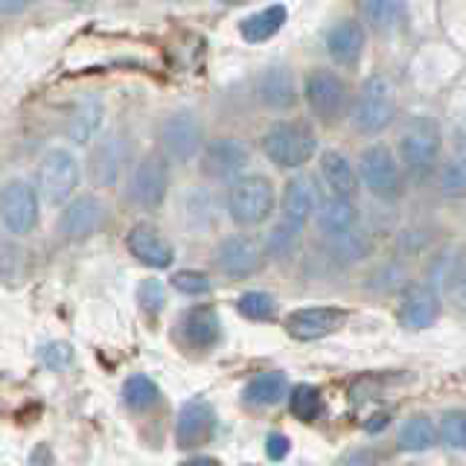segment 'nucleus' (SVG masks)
Listing matches in <instances>:
<instances>
[{"instance_id":"nucleus-36","label":"nucleus","mask_w":466,"mask_h":466,"mask_svg":"<svg viewBox=\"0 0 466 466\" xmlns=\"http://www.w3.org/2000/svg\"><path fill=\"white\" fill-rule=\"evenodd\" d=\"M237 309L242 318L257 320V324H266V320H274L277 315V303L268 291H245V295L237 300Z\"/></svg>"},{"instance_id":"nucleus-38","label":"nucleus","mask_w":466,"mask_h":466,"mask_svg":"<svg viewBox=\"0 0 466 466\" xmlns=\"http://www.w3.org/2000/svg\"><path fill=\"white\" fill-rule=\"evenodd\" d=\"M169 286H175V291H181L187 298H201V295H210L213 291V280L204 271L196 268H187V271H175Z\"/></svg>"},{"instance_id":"nucleus-30","label":"nucleus","mask_w":466,"mask_h":466,"mask_svg":"<svg viewBox=\"0 0 466 466\" xmlns=\"http://www.w3.org/2000/svg\"><path fill=\"white\" fill-rule=\"evenodd\" d=\"M218 198L210 193V189H189V193L181 198V218L184 225H193V228H213L216 218H218Z\"/></svg>"},{"instance_id":"nucleus-1","label":"nucleus","mask_w":466,"mask_h":466,"mask_svg":"<svg viewBox=\"0 0 466 466\" xmlns=\"http://www.w3.org/2000/svg\"><path fill=\"white\" fill-rule=\"evenodd\" d=\"M262 152L277 169H300L318 152V137L303 120H277L262 135Z\"/></svg>"},{"instance_id":"nucleus-23","label":"nucleus","mask_w":466,"mask_h":466,"mask_svg":"<svg viewBox=\"0 0 466 466\" xmlns=\"http://www.w3.org/2000/svg\"><path fill=\"white\" fill-rule=\"evenodd\" d=\"M178 329L184 335L187 347L193 350H210L222 341V320L210 306H193L178 320Z\"/></svg>"},{"instance_id":"nucleus-35","label":"nucleus","mask_w":466,"mask_h":466,"mask_svg":"<svg viewBox=\"0 0 466 466\" xmlns=\"http://www.w3.org/2000/svg\"><path fill=\"white\" fill-rule=\"evenodd\" d=\"M370 251H373V239L368 237V233H361V230L335 237L332 245H329V254L339 262H359L364 257H370Z\"/></svg>"},{"instance_id":"nucleus-27","label":"nucleus","mask_w":466,"mask_h":466,"mask_svg":"<svg viewBox=\"0 0 466 466\" xmlns=\"http://www.w3.org/2000/svg\"><path fill=\"white\" fill-rule=\"evenodd\" d=\"M102 116H106V106H102V99L99 96H87L82 99L76 108L70 111V120H67V137L73 143H91L94 135L99 131L102 126Z\"/></svg>"},{"instance_id":"nucleus-25","label":"nucleus","mask_w":466,"mask_h":466,"mask_svg":"<svg viewBox=\"0 0 466 466\" xmlns=\"http://www.w3.org/2000/svg\"><path fill=\"white\" fill-rule=\"evenodd\" d=\"M318 230L327 233V237H344V233L359 230V208L353 198H329L320 204V210L315 216Z\"/></svg>"},{"instance_id":"nucleus-44","label":"nucleus","mask_w":466,"mask_h":466,"mask_svg":"<svg viewBox=\"0 0 466 466\" xmlns=\"http://www.w3.org/2000/svg\"><path fill=\"white\" fill-rule=\"evenodd\" d=\"M35 0H0V12L4 15H18V12H24L26 6H33Z\"/></svg>"},{"instance_id":"nucleus-10","label":"nucleus","mask_w":466,"mask_h":466,"mask_svg":"<svg viewBox=\"0 0 466 466\" xmlns=\"http://www.w3.org/2000/svg\"><path fill=\"white\" fill-rule=\"evenodd\" d=\"M79 181H82L79 160L73 157L67 149H50L47 155L41 157L38 184H41V193L47 196L50 204L70 201V196L76 193Z\"/></svg>"},{"instance_id":"nucleus-17","label":"nucleus","mask_w":466,"mask_h":466,"mask_svg":"<svg viewBox=\"0 0 466 466\" xmlns=\"http://www.w3.org/2000/svg\"><path fill=\"white\" fill-rule=\"evenodd\" d=\"M320 210V189L309 172L291 175L283 193V222L303 230V225Z\"/></svg>"},{"instance_id":"nucleus-13","label":"nucleus","mask_w":466,"mask_h":466,"mask_svg":"<svg viewBox=\"0 0 466 466\" xmlns=\"http://www.w3.org/2000/svg\"><path fill=\"white\" fill-rule=\"evenodd\" d=\"M251 160L248 146L237 137H216L201 152V172L213 181H239L242 169Z\"/></svg>"},{"instance_id":"nucleus-20","label":"nucleus","mask_w":466,"mask_h":466,"mask_svg":"<svg viewBox=\"0 0 466 466\" xmlns=\"http://www.w3.org/2000/svg\"><path fill=\"white\" fill-rule=\"evenodd\" d=\"M257 96L271 111H289L298 106V82L289 65H268L257 79Z\"/></svg>"},{"instance_id":"nucleus-41","label":"nucleus","mask_w":466,"mask_h":466,"mask_svg":"<svg viewBox=\"0 0 466 466\" xmlns=\"http://www.w3.org/2000/svg\"><path fill=\"white\" fill-rule=\"evenodd\" d=\"M38 361L47 370H65V368H70V364H73V347L65 344V341H53V344L38 350Z\"/></svg>"},{"instance_id":"nucleus-7","label":"nucleus","mask_w":466,"mask_h":466,"mask_svg":"<svg viewBox=\"0 0 466 466\" xmlns=\"http://www.w3.org/2000/svg\"><path fill=\"white\" fill-rule=\"evenodd\" d=\"M169 193V164L160 152L146 155L140 164L131 169L126 196L131 204H137L143 210H155L164 204Z\"/></svg>"},{"instance_id":"nucleus-31","label":"nucleus","mask_w":466,"mask_h":466,"mask_svg":"<svg viewBox=\"0 0 466 466\" xmlns=\"http://www.w3.org/2000/svg\"><path fill=\"white\" fill-rule=\"evenodd\" d=\"M397 441L405 451H429L437 441H441V429H437L426 414H417L402 422Z\"/></svg>"},{"instance_id":"nucleus-9","label":"nucleus","mask_w":466,"mask_h":466,"mask_svg":"<svg viewBox=\"0 0 466 466\" xmlns=\"http://www.w3.org/2000/svg\"><path fill=\"white\" fill-rule=\"evenodd\" d=\"M38 216H41V201L33 184H26L21 178H15L4 187V196H0V218H4V228L12 237H26L38 228Z\"/></svg>"},{"instance_id":"nucleus-42","label":"nucleus","mask_w":466,"mask_h":466,"mask_svg":"<svg viewBox=\"0 0 466 466\" xmlns=\"http://www.w3.org/2000/svg\"><path fill=\"white\" fill-rule=\"evenodd\" d=\"M289 451H291V441H289L286 434L271 431V434L266 437V455H268L271 461H286V458H289Z\"/></svg>"},{"instance_id":"nucleus-34","label":"nucleus","mask_w":466,"mask_h":466,"mask_svg":"<svg viewBox=\"0 0 466 466\" xmlns=\"http://www.w3.org/2000/svg\"><path fill=\"white\" fill-rule=\"evenodd\" d=\"M437 189L446 198H463L466 196V152H458L455 157H449L441 175H437Z\"/></svg>"},{"instance_id":"nucleus-39","label":"nucleus","mask_w":466,"mask_h":466,"mask_svg":"<svg viewBox=\"0 0 466 466\" xmlns=\"http://www.w3.org/2000/svg\"><path fill=\"white\" fill-rule=\"evenodd\" d=\"M298 228H291L286 222H280L277 228H271L268 233V239H266V254L268 257H277V259H283L289 257L291 251H295V245H298Z\"/></svg>"},{"instance_id":"nucleus-18","label":"nucleus","mask_w":466,"mask_h":466,"mask_svg":"<svg viewBox=\"0 0 466 466\" xmlns=\"http://www.w3.org/2000/svg\"><path fill=\"white\" fill-rule=\"evenodd\" d=\"M397 318L408 329H429L441 318V300L429 283H408L397 303Z\"/></svg>"},{"instance_id":"nucleus-15","label":"nucleus","mask_w":466,"mask_h":466,"mask_svg":"<svg viewBox=\"0 0 466 466\" xmlns=\"http://www.w3.org/2000/svg\"><path fill=\"white\" fill-rule=\"evenodd\" d=\"M344 320L347 309L341 306H306V309H295L286 318V332L295 341H318L341 329Z\"/></svg>"},{"instance_id":"nucleus-40","label":"nucleus","mask_w":466,"mask_h":466,"mask_svg":"<svg viewBox=\"0 0 466 466\" xmlns=\"http://www.w3.org/2000/svg\"><path fill=\"white\" fill-rule=\"evenodd\" d=\"M137 303L146 315H157L167 303V289L160 280H143L137 289Z\"/></svg>"},{"instance_id":"nucleus-21","label":"nucleus","mask_w":466,"mask_h":466,"mask_svg":"<svg viewBox=\"0 0 466 466\" xmlns=\"http://www.w3.org/2000/svg\"><path fill=\"white\" fill-rule=\"evenodd\" d=\"M429 286L434 291H461L466 286V248L449 242L429 262Z\"/></svg>"},{"instance_id":"nucleus-3","label":"nucleus","mask_w":466,"mask_h":466,"mask_svg":"<svg viewBox=\"0 0 466 466\" xmlns=\"http://www.w3.org/2000/svg\"><path fill=\"white\" fill-rule=\"evenodd\" d=\"M393 116H397V106H393V91L388 79H364L353 99V111H350V120H353L356 131H361V135H382L393 123Z\"/></svg>"},{"instance_id":"nucleus-32","label":"nucleus","mask_w":466,"mask_h":466,"mask_svg":"<svg viewBox=\"0 0 466 466\" xmlns=\"http://www.w3.org/2000/svg\"><path fill=\"white\" fill-rule=\"evenodd\" d=\"M120 393H123V402L131 408V411H146V408H152L160 400V388L143 373L128 376Z\"/></svg>"},{"instance_id":"nucleus-11","label":"nucleus","mask_w":466,"mask_h":466,"mask_svg":"<svg viewBox=\"0 0 466 466\" xmlns=\"http://www.w3.org/2000/svg\"><path fill=\"white\" fill-rule=\"evenodd\" d=\"M262 262H266V248H259L245 233H233V237H225L216 245V266L228 280L254 277L262 268Z\"/></svg>"},{"instance_id":"nucleus-2","label":"nucleus","mask_w":466,"mask_h":466,"mask_svg":"<svg viewBox=\"0 0 466 466\" xmlns=\"http://www.w3.org/2000/svg\"><path fill=\"white\" fill-rule=\"evenodd\" d=\"M274 184L266 175H242L239 181H233L225 196V210L237 225L257 228L274 213Z\"/></svg>"},{"instance_id":"nucleus-45","label":"nucleus","mask_w":466,"mask_h":466,"mask_svg":"<svg viewBox=\"0 0 466 466\" xmlns=\"http://www.w3.org/2000/svg\"><path fill=\"white\" fill-rule=\"evenodd\" d=\"M181 466H222V461H218V458H210V455H198V458L184 461Z\"/></svg>"},{"instance_id":"nucleus-6","label":"nucleus","mask_w":466,"mask_h":466,"mask_svg":"<svg viewBox=\"0 0 466 466\" xmlns=\"http://www.w3.org/2000/svg\"><path fill=\"white\" fill-rule=\"evenodd\" d=\"M157 146L160 155L167 160H178V164H187L196 155L204 152V128L198 123V116L193 111H175L169 114L157 128Z\"/></svg>"},{"instance_id":"nucleus-4","label":"nucleus","mask_w":466,"mask_h":466,"mask_svg":"<svg viewBox=\"0 0 466 466\" xmlns=\"http://www.w3.org/2000/svg\"><path fill=\"white\" fill-rule=\"evenodd\" d=\"M441 128L431 120V116H417L405 126L402 137H400V160L402 167L417 175V178H426V175L437 167V157H441Z\"/></svg>"},{"instance_id":"nucleus-28","label":"nucleus","mask_w":466,"mask_h":466,"mask_svg":"<svg viewBox=\"0 0 466 466\" xmlns=\"http://www.w3.org/2000/svg\"><path fill=\"white\" fill-rule=\"evenodd\" d=\"M289 390V379L280 370H268V373H257L254 379H248V385L242 388V400L251 408H266L277 405Z\"/></svg>"},{"instance_id":"nucleus-14","label":"nucleus","mask_w":466,"mask_h":466,"mask_svg":"<svg viewBox=\"0 0 466 466\" xmlns=\"http://www.w3.org/2000/svg\"><path fill=\"white\" fill-rule=\"evenodd\" d=\"M216 408L201 400V397H193L181 405L178 411V420H175V441H178L181 449H196V446H204L208 441H213L216 434Z\"/></svg>"},{"instance_id":"nucleus-47","label":"nucleus","mask_w":466,"mask_h":466,"mask_svg":"<svg viewBox=\"0 0 466 466\" xmlns=\"http://www.w3.org/2000/svg\"><path fill=\"white\" fill-rule=\"evenodd\" d=\"M70 4H85V0H70Z\"/></svg>"},{"instance_id":"nucleus-22","label":"nucleus","mask_w":466,"mask_h":466,"mask_svg":"<svg viewBox=\"0 0 466 466\" xmlns=\"http://www.w3.org/2000/svg\"><path fill=\"white\" fill-rule=\"evenodd\" d=\"M368 47V35H364V26L353 18H341L329 26L327 33V53L332 62H339L344 67H356Z\"/></svg>"},{"instance_id":"nucleus-8","label":"nucleus","mask_w":466,"mask_h":466,"mask_svg":"<svg viewBox=\"0 0 466 466\" xmlns=\"http://www.w3.org/2000/svg\"><path fill=\"white\" fill-rule=\"evenodd\" d=\"M303 96H306V106L312 108V114L320 116L324 123H335L350 106V94H347L344 79L327 67H315L309 76H306Z\"/></svg>"},{"instance_id":"nucleus-46","label":"nucleus","mask_w":466,"mask_h":466,"mask_svg":"<svg viewBox=\"0 0 466 466\" xmlns=\"http://www.w3.org/2000/svg\"><path fill=\"white\" fill-rule=\"evenodd\" d=\"M222 4H228V6H242V4H248V0H222Z\"/></svg>"},{"instance_id":"nucleus-24","label":"nucleus","mask_w":466,"mask_h":466,"mask_svg":"<svg viewBox=\"0 0 466 466\" xmlns=\"http://www.w3.org/2000/svg\"><path fill=\"white\" fill-rule=\"evenodd\" d=\"M320 178L327 181L329 193L335 198H353L359 193V167L350 164V157H344L341 152L327 149L320 155Z\"/></svg>"},{"instance_id":"nucleus-37","label":"nucleus","mask_w":466,"mask_h":466,"mask_svg":"<svg viewBox=\"0 0 466 466\" xmlns=\"http://www.w3.org/2000/svg\"><path fill=\"white\" fill-rule=\"evenodd\" d=\"M441 441L451 449H466V408H451V411H443L441 422Z\"/></svg>"},{"instance_id":"nucleus-16","label":"nucleus","mask_w":466,"mask_h":466,"mask_svg":"<svg viewBox=\"0 0 466 466\" xmlns=\"http://www.w3.org/2000/svg\"><path fill=\"white\" fill-rule=\"evenodd\" d=\"M102 225H106V204L96 196L73 198L62 210V216H58V233L67 242H82L87 237H94Z\"/></svg>"},{"instance_id":"nucleus-43","label":"nucleus","mask_w":466,"mask_h":466,"mask_svg":"<svg viewBox=\"0 0 466 466\" xmlns=\"http://www.w3.org/2000/svg\"><path fill=\"white\" fill-rule=\"evenodd\" d=\"M26 466H53V451H50V446H35L33 449V455H29V461H26Z\"/></svg>"},{"instance_id":"nucleus-29","label":"nucleus","mask_w":466,"mask_h":466,"mask_svg":"<svg viewBox=\"0 0 466 466\" xmlns=\"http://www.w3.org/2000/svg\"><path fill=\"white\" fill-rule=\"evenodd\" d=\"M361 15L376 33H393L408 18V0H361Z\"/></svg>"},{"instance_id":"nucleus-33","label":"nucleus","mask_w":466,"mask_h":466,"mask_svg":"<svg viewBox=\"0 0 466 466\" xmlns=\"http://www.w3.org/2000/svg\"><path fill=\"white\" fill-rule=\"evenodd\" d=\"M289 408L300 422H315L324 411V397L315 385H298L289 393Z\"/></svg>"},{"instance_id":"nucleus-19","label":"nucleus","mask_w":466,"mask_h":466,"mask_svg":"<svg viewBox=\"0 0 466 466\" xmlns=\"http://www.w3.org/2000/svg\"><path fill=\"white\" fill-rule=\"evenodd\" d=\"M126 248H128L131 257L140 259L143 266H149V268H169L175 262L172 242L160 230H155L152 225L131 228L128 237H126Z\"/></svg>"},{"instance_id":"nucleus-12","label":"nucleus","mask_w":466,"mask_h":466,"mask_svg":"<svg viewBox=\"0 0 466 466\" xmlns=\"http://www.w3.org/2000/svg\"><path fill=\"white\" fill-rule=\"evenodd\" d=\"M131 164V140L126 135H108L87 157V178L96 187H114Z\"/></svg>"},{"instance_id":"nucleus-26","label":"nucleus","mask_w":466,"mask_h":466,"mask_svg":"<svg viewBox=\"0 0 466 466\" xmlns=\"http://www.w3.org/2000/svg\"><path fill=\"white\" fill-rule=\"evenodd\" d=\"M286 21H289V9L283 4H271L254 15H248V18L239 24V33L248 44H262L280 33Z\"/></svg>"},{"instance_id":"nucleus-5","label":"nucleus","mask_w":466,"mask_h":466,"mask_svg":"<svg viewBox=\"0 0 466 466\" xmlns=\"http://www.w3.org/2000/svg\"><path fill=\"white\" fill-rule=\"evenodd\" d=\"M359 178L376 198H382V201H397L405 189L402 167L397 164V155H393L385 143H373L368 149H361Z\"/></svg>"}]
</instances>
